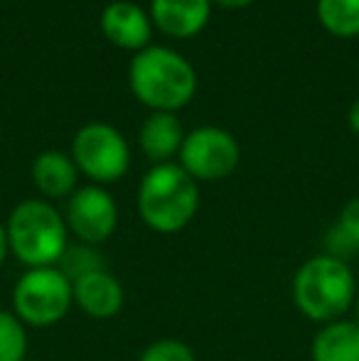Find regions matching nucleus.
Segmentation results:
<instances>
[{
  "label": "nucleus",
  "mask_w": 359,
  "mask_h": 361,
  "mask_svg": "<svg viewBox=\"0 0 359 361\" xmlns=\"http://www.w3.org/2000/svg\"><path fill=\"white\" fill-rule=\"evenodd\" d=\"M325 253L342 258V261L359 251V197L342 207L340 219L332 224L325 236Z\"/></svg>",
  "instance_id": "obj_15"
},
{
  "label": "nucleus",
  "mask_w": 359,
  "mask_h": 361,
  "mask_svg": "<svg viewBox=\"0 0 359 361\" xmlns=\"http://www.w3.org/2000/svg\"><path fill=\"white\" fill-rule=\"evenodd\" d=\"M72 160L96 185H109L128 172L130 150L126 138L109 123H89L72 140Z\"/></svg>",
  "instance_id": "obj_6"
},
{
  "label": "nucleus",
  "mask_w": 359,
  "mask_h": 361,
  "mask_svg": "<svg viewBox=\"0 0 359 361\" xmlns=\"http://www.w3.org/2000/svg\"><path fill=\"white\" fill-rule=\"evenodd\" d=\"M138 140L145 155L155 165H163V162L173 160L175 155H180V147L185 143V130H182V123L175 114L155 111L143 121Z\"/></svg>",
  "instance_id": "obj_12"
},
{
  "label": "nucleus",
  "mask_w": 359,
  "mask_h": 361,
  "mask_svg": "<svg viewBox=\"0 0 359 361\" xmlns=\"http://www.w3.org/2000/svg\"><path fill=\"white\" fill-rule=\"evenodd\" d=\"M357 300V278L350 263L330 253H317L293 278V302L308 319L330 324L345 319Z\"/></svg>",
  "instance_id": "obj_1"
},
{
  "label": "nucleus",
  "mask_w": 359,
  "mask_h": 361,
  "mask_svg": "<svg viewBox=\"0 0 359 361\" xmlns=\"http://www.w3.org/2000/svg\"><path fill=\"white\" fill-rule=\"evenodd\" d=\"M212 0H153L150 20L160 32L178 39H190L209 23Z\"/></svg>",
  "instance_id": "obj_11"
},
{
  "label": "nucleus",
  "mask_w": 359,
  "mask_h": 361,
  "mask_svg": "<svg viewBox=\"0 0 359 361\" xmlns=\"http://www.w3.org/2000/svg\"><path fill=\"white\" fill-rule=\"evenodd\" d=\"M138 361H197V357L190 344H185L182 339L163 337V339L150 342L148 347L140 352Z\"/></svg>",
  "instance_id": "obj_19"
},
{
  "label": "nucleus",
  "mask_w": 359,
  "mask_h": 361,
  "mask_svg": "<svg viewBox=\"0 0 359 361\" xmlns=\"http://www.w3.org/2000/svg\"><path fill=\"white\" fill-rule=\"evenodd\" d=\"M32 182L44 197L62 200V197H72L79 190V170L69 155L59 150H47L35 157Z\"/></svg>",
  "instance_id": "obj_13"
},
{
  "label": "nucleus",
  "mask_w": 359,
  "mask_h": 361,
  "mask_svg": "<svg viewBox=\"0 0 359 361\" xmlns=\"http://www.w3.org/2000/svg\"><path fill=\"white\" fill-rule=\"evenodd\" d=\"M10 253L25 268L59 266L69 248V228L64 216L42 200H25L5 221Z\"/></svg>",
  "instance_id": "obj_2"
},
{
  "label": "nucleus",
  "mask_w": 359,
  "mask_h": 361,
  "mask_svg": "<svg viewBox=\"0 0 359 361\" xmlns=\"http://www.w3.org/2000/svg\"><path fill=\"white\" fill-rule=\"evenodd\" d=\"M200 209V187L175 162L153 165L138 187V214L158 233H178Z\"/></svg>",
  "instance_id": "obj_4"
},
{
  "label": "nucleus",
  "mask_w": 359,
  "mask_h": 361,
  "mask_svg": "<svg viewBox=\"0 0 359 361\" xmlns=\"http://www.w3.org/2000/svg\"><path fill=\"white\" fill-rule=\"evenodd\" d=\"M241 147L224 128L202 126L185 135L180 147V167L195 182H217L239 167Z\"/></svg>",
  "instance_id": "obj_7"
},
{
  "label": "nucleus",
  "mask_w": 359,
  "mask_h": 361,
  "mask_svg": "<svg viewBox=\"0 0 359 361\" xmlns=\"http://www.w3.org/2000/svg\"><path fill=\"white\" fill-rule=\"evenodd\" d=\"M347 121H350V128L359 135V99L355 101V104H352L350 114H347Z\"/></svg>",
  "instance_id": "obj_21"
},
{
  "label": "nucleus",
  "mask_w": 359,
  "mask_h": 361,
  "mask_svg": "<svg viewBox=\"0 0 359 361\" xmlns=\"http://www.w3.org/2000/svg\"><path fill=\"white\" fill-rule=\"evenodd\" d=\"M312 361H359V324L355 319H337L320 324L310 344Z\"/></svg>",
  "instance_id": "obj_14"
},
{
  "label": "nucleus",
  "mask_w": 359,
  "mask_h": 361,
  "mask_svg": "<svg viewBox=\"0 0 359 361\" xmlns=\"http://www.w3.org/2000/svg\"><path fill=\"white\" fill-rule=\"evenodd\" d=\"M317 20L335 37H357L359 0H317Z\"/></svg>",
  "instance_id": "obj_16"
},
{
  "label": "nucleus",
  "mask_w": 359,
  "mask_h": 361,
  "mask_svg": "<svg viewBox=\"0 0 359 361\" xmlns=\"http://www.w3.org/2000/svg\"><path fill=\"white\" fill-rule=\"evenodd\" d=\"M72 293L74 305L91 319H114L126 302L123 286L109 268H101V271L87 273V276L72 281Z\"/></svg>",
  "instance_id": "obj_10"
},
{
  "label": "nucleus",
  "mask_w": 359,
  "mask_h": 361,
  "mask_svg": "<svg viewBox=\"0 0 359 361\" xmlns=\"http://www.w3.org/2000/svg\"><path fill=\"white\" fill-rule=\"evenodd\" d=\"M72 305V281L59 266L28 268L13 286V312L25 327H54L67 317Z\"/></svg>",
  "instance_id": "obj_5"
},
{
  "label": "nucleus",
  "mask_w": 359,
  "mask_h": 361,
  "mask_svg": "<svg viewBox=\"0 0 359 361\" xmlns=\"http://www.w3.org/2000/svg\"><path fill=\"white\" fill-rule=\"evenodd\" d=\"M28 357V327L15 312L0 310V361H25Z\"/></svg>",
  "instance_id": "obj_17"
},
{
  "label": "nucleus",
  "mask_w": 359,
  "mask_h": 361,
  "mask_svg": "<svg viewBox=\"0 0 359 361\" xmlns=\"http://www.w3.org/2000/svg\"><path fill=\"white\" fill-rule=\"evenodd\" d=\"M10 256V246H8V233H5V224H0V268L5 266V258Z\"/></svg>",
  "instance_id": "obj_20"
},
{
  "label": "nucleus",
  "mask_w": 359,
  "mask_h": 361,
  "mask_svg": "<svg viewBox=\"0 0 359 361\" xmlns=\"http://www.w3.org/2000/svg\"><path fill=\"white\" fill-rule=\"evenodd\" d=\"M59 268L62 273L69 278V281H77V278L87 276V273L101 271L106 268L101 263V256L94 251V246H87V243H79V246H69L64 251L62 261H59Z\"/></svg>",
  "instance_id": "obj_18"
},
{
  "label": "nucleus",
  "mask_w": 359,
  "mask_h": 361,
  "mask_svg": "<svg viewBox=\"0 0 359 361\" xmlns=\"http://www.w3.org/2000/svg\"><path fill=\"white\" fill-rule=\"evenodd\" d=\"M64 221L79 243L99 246L114 236L118 226V207L101 185H87L69 197Z\"/></svg>",
  "instance_id": "obj_8"
},
{
  "label": "nucleus",
  "mask_w": 359,
  "mask_h": 361,
  "mask_svg": "<svg viewBox=\"0 0 359 361\" xmlns=\"http://www.w3.org/2000/svg\"><path fill=\"white\" fill-rule=\"evenodd\" d=\"M212 3H219L221 8H231V10H236V8H246V5L256 3V0H212Z\"/></svg>",
  "instance_id": "obj_22"
},
{
  "label": "nucleus",
  "mask_w": 359,
  "mask_h": 361,
  "mask_svg": "<svg viewBox=\"0 0 359 361\" xmlns=\"http://www.w3.org/2000/svg\"><path fill=\"white\" fill-rule=\"evenodd\" d=\"M352 314H355V317H352V319H355V322L359 324V295H357L355 305H352Z\"/></svg>",
  "instance_id": "obj_23"
},
{
  "label": "nucleus",
  "mask_w": 359,
  "mask_h": 361,
  "mask_svg": "<svg viewBox=\"0 0 359 361\" xmlns=\"http://www.w3.org/2000/svg\"><path fill=\"white\" fill-rule=\"evenodd\" d=\"M101 32L116 47L140 52L150 42L153 20L140 5L130 3V0H116V3L106 5V10L101 13Z\"/></svg>",
  "instance_id": "obj_9"
},
{
  "label": "nucleus",
  "mask_w": 359,
  "mask_h": 361,
  "mask_svg": "<svg viewBox=\"0 0 359 361\" xmlns=\"http://www.w3.org/2000/svg\"><path fill=\"white\" fill-rule=\"evenodd\" d=\"M130 89L153 111L175 114L197 91V74L182 54L170 47H145L130 62Z\"/></svg>",
  "instance_id": "obj_3"
}]
</instances>
